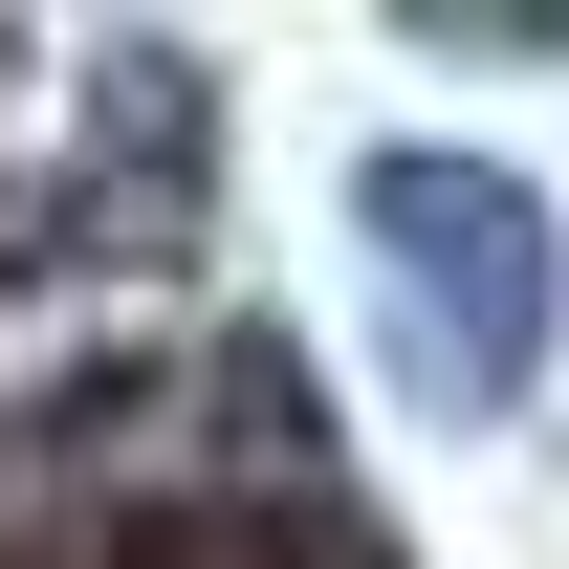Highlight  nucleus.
<instances>
[{
    "instance_id": "1",
    "label": "nucleus",
    "mask_w": 569,
    "mask_h": 569,
    "mask_svg": "<svg viewBox=\"0 0 569 569\" xmlns=\"http://www.w3.org/2000/svg\"><path fill=\"white\" fill-rule=\"evenodd\" d=\"M0 569H395L263 417H176L153 372L0 417Z\"/></svg>"
}]
</instances>
